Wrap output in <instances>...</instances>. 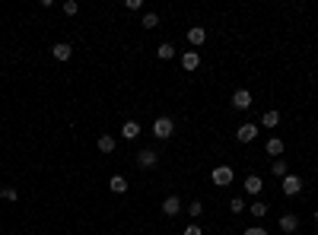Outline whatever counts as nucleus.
I'll list each match as a JSON object with an SVG mask.
<instances>
[{
    "label": "nucleus",
    "instance_id": "obj_25",
    "mask_svg": "<svg viewBox=\"0 0 318 235\" xmlns=\"http://www.w3.org/2000/svg\"><path fill=\"white\" fill-rule=\"evenodd\" d=\"M188 213H191V216H201V213H204V204H201V201H191V204H188Z\"/></svg>",
    "mask_w": 318,
    "mask_h": 235
},
{
    "label": "nucleus",
    "instance_id": "obj_1",
    "mask_svg": "<svg viewBox=\"0 0 318 235\" xmlns=\"http://www.w3.org/2000/svg\"><path fill=\"white\" fill-rule=\"evenodd\" d=\"M175 134V121L172 118H156V121H153V137L156 140H169Z\"/></svg>",
    "mask_w": 318,
    "mask_h": 235
},
{
    "label": "nucleus",
    "instance_id": "obj_4",
    "mask_svg": "<svg viewBox=\"0 0 318 235\" xmlns=\"http://www.w3.org/2000/svg\"><path fill=\"white\" fill-rule=\"evenodd\" d=\"M280 187H284L287 197H296V194H302V178H299V175H287Z\"/></svg>",
    "mask_w": 318,
    "mask_h": 235
},
{
    "label": "nucleus",
    "instance_id": "obj_13",
    "mask_svg": "<svg viewBox=\"0 0 318 235\" xmlns=\"http://www.w3.org/2000/svg\"><path fill=\"white\" fill-rule=\"evenodd\" d=\"M182 67L185 70H197V67H201V54H197V51H185L182 54Z\"/></svg>",
    "mask_w": 318,
    "mask_h": 235
},
{
    "label": "nucleus",
    "instance_id": "obj_19",
    "mask_svg": "<svg viewBox=\"0 0 318 235\" xmlns=\"http://www.w3.org/2000/svg\"><path fill=\"white\" fill-rule=\"evenodd\" d=\"M0 197H4V201H10V204H16V201H19V191H16V187H0Z\"/></svg>",
    "mask_w": 318,
    "mask_h": 235
},
{
    "label": "nucleus",
    "instance_id": "obj_12",
    "mask_svg": "<svg viewBox=\"0 0 318 235\" xmlns=\"http://www.w3.org/2000/svg\"><path fill=\"white\" fill-rule=\"evenodd\" d=\"M188 42H191L194 48H197V45H204V42H207V29H204V26H194V29H188Z\"/></svg>",
    "mask_w": 318,
    "mask_h": 235
},
{
    "label": "nucleus",
    "instance_id": "obj_23",
    "mask_svg": "<svg viewBox=\"0 0 318 235\" xmlns=\"http://www.w3.org/2000/svg\"><path fill=\"white\" fill-rule=\"evenodd\" d=\"M274 175H280V178H287V175H290V172H287V162H284V159H274Z\"/></svg>",
    "mask_w": 318,
    "mask_h": 235
},
{
    "label": "nucleus",
    "instance_id": "obj_27",
    "mask_svg": "<svg viewBox=\"0 0 318 235\" xmlns=\"http://www.w3.org/2000/svg\"><path fill=\"white\" fill-rule=\"evenodd\" d=\"M140 7H144V0H124V10H131V13L140 10Z\"/></svg>",
    "mask_w": 318,
    "mask_h": 235
},
{
    "label": "nucleus",
    "instance_id": "obj_16",
    "mask_svg": "<svg viewBox=\"0 0 318 235\" xmlns=\"http://www.w3.org/2000/svg\"><path fill=\"white\" fill-rule=\"evenodd\" d=\"M99 152H115V137L112 134H102L99 137Z\"/></svg>",
    "mask_w": 318,
    "mask_h": 235
},
{
    "label": "nucleus",
    "instance_id": "obj_3",
    "mask_svg": "<svg viewBox=\"0 0 318 235\" xmlns=\"http://www.w3.org/2000/svg\"><path fill=\"white\" fill-rule=\"evenodd\" d=\"M232 108H235V111L252 108V92H249V89H235V92H232Z\"/></svg>",
    "mask_w": 318,
    "mask_h": 235
},
{
    "label": "nucleus",
    "instance_id": "obj_24",
    "mask_svg": "<svg viewBox=\"0 0 318 235\" xmlns=\"http://www.w3.org/2000/svg\"><path fill=\"white\" fill-rule=\"evenodd\" d=\"M64 13H67V16H77V13H80V4H77V0H67V4H64Z\"/></svg>",
    "mask_w": 318,
    "mask_h": 235
},
{
    "label": "nucleus",
    "instance_id": "obj_2",
    "mask_svg": "<svg viewBox=\"0 0 318 235\" xmlns=\"http://www.w3.org/2000/svg\"><path fill=\"white\" fill-rule=\"evenodd\" d=\"M210 178H214V184H217V187H226V184H232L235 172H232L229 166H217L214 172H210Z\"/></svg>",
    "mask_w": 318,
    "mask_h": 235
},
{
    "label": "nucleus",
    "instance_id": "obj_26",
    "mask_svg": "<svg viewBox=\"0 0 318 235\" xmlns=\"http://www.w3.org/2000/svg\"><path fill=\"white\" fill-rule=\"evenodd\" d=\"M185 235H204V229L197 222H191V226H185Z\"/></svg>",
    "mask_w": 318,
    "mask_h": 235
},
{
    "label": "nucleus",
    "instance_id": "obj_15",
    "mask_svg": "<svg viewBox=\"0 0 318 235\" xmlns=\"http://www.w3.org/2000/svg\"><path fill=\"white\" fill-rule=\"evenodd\" d=\"M109 187H112V194H124L127 191V178H124V175H112Z\"/></svg>",
    "mask_w": 318,
    "mask_h": 235
},
{
    "label": "nucleus",
    "instance_id": "obj_8",
    "mask_svg": "<svg viewBox=\"0 0 318 235\" xmlns=\"http://www.w3.org/2000/svg\"><path fill=\"white\" fill-rule=\"evenodd\" d=\"M264 149H267V156L280 159V156H284V149H287V143H284V140H280V137H270L267 143H264Z\"/></svg>",
    "mask_w": 318,
    "mask_h": 235
},
{
    "label": "nucleus",
    "instance_id": "obj_6",
    "mask_svg": "<svg viewBox=\"0 0 318 235\" xmlns=\"http://www.w3.org/2000/svg\"><path fill=\"white\" fill-rule=\"evenodd\" d=\"M255 137H258V124H242V127H235V140H239V143H252Z\"/></svg>",
    "mask_w": 318,
    "mask_h": 235
},
{
    "label": "nucleus",
    "instance_id": "obj_14",
    "mask_svg": "<svg viewBox=\"0 0 318 235\" xmlns=\"http://www.w3.org/2000/svg\"><path fill=\"white\" fill-rule=\"evenodd\" d=\"M121 137H124V140H137V137H140V124H137V121H124V124H121Z\"/></svg>",
    "mask_w": 318,
    "mask_h": 235
},
{
    "label": "nucleus",
    "instance_id": "obj_5",
    "mask_svg": "<svg viewBox=\"0 0 318 235\" xmlns=\"http://www.w3.org/2000/svg\"><path fill=\"white\" fill-rule=\"evenodd\" d=\"M156 162H159V152H156V149H140V152H137V166H140V169H153Z\"/></svg>",
    "mask_w": 318,
    "mask_h": 235
},
{
    "label": "nucleus",
    "instance_id": "obj_28",
    "mask_svg": "<svg viewBox=\"0 0 318 235\" xmlns=\"http://www.w3.org/2000/svg\"><path fill=\"white\" fill-rule=\"evenodd\" d=\"M245 235H267V229H261V226H252V229H245Z\"/></svg>",
    "mask_w": 318,
    "mask_h": 235
},
{
    "label": "nucleus",
    "instance_id": "obj_20",
    "mask_svg": "<svg viewBox=\"0 0 318 235\" xmlns=\"http://www.w3.org/2000/svg\"><path fill=\"white\" fill-rule=\"evenodd\" d=\"M249 210H252V216H258V219H264V216H267V204H261V201H255Z\"/></svg>",
    "mask_w": 318,
    "mask_h": 235
},
{
    "label": "nucleus",
    "instance_id": "obj_11",
    "mask_svg": "<svg viewBox=\"0 0 318 235\" xmlns=\"http://www.w3.org/2000/svg\"><path fill=\"white\" fill-rule=\"evenodd\" d=\"M51 54H54V61H70V54H74V48H70L67 42H57L54 48H51Z\"/></svg>",
    "mask_w": 318,
    "mask_h": 235
},
{
    "label": "nucleus",
    "instance_id": "obj_7",
    "mask_svg": "<svg viewBox=\"0 0 318 235\" xmlns=\"http://www.w3.org/2000/svg\"><path fill=\"white\" fill-rule=\"evenodd\" d=\"M162 213H166V216H179V213H182V197L169 194L166 201H162Z\"/></svg>",
    "mask_w": 318,
    "mask_h": 235
},
{
    "label": "nucleus",
    "instance_id": "obj_9",
    "mask_svg": "<svg viewBox=\"0 0 318 235\" xmlns=\"http://www.w3.org/2000/svg\"><path fill=\"white\" fill-rule=\"evenodd\" d=\"M280 229H284L287 235H293L299 229V216L296 213H284V216H280Z\"/></svg>",
    "mask_w": 318,
    "mask_h": 235
},
{
    "label": "nucleus",
    "instance_id": "obj_17",
    "mask_svg": "<svg viewBox=\"0 0 318 235\" xmlns=\"http://www.w3.org/2000/svg\"><path fill=\"white\" fill-rule=\"evenodd\" d=\"M172 57H175V45L172 42H162L159 45V61H172Z\"/></svg>",
    "mask_w": 318,
    "mask_h": 235
},
{
    "label": "nucleus",
    "instance_id": "obj_22",
    "mask_svg": "<svg viewBox=\"0 0 318 235\" xmlns=\"http://www.w3.org/2000/svg\"><path fill=\"white\" fill-rule=\"evenodd\" d=\"M159 26V13H144V29H156Z\"/></svg>",
    "mask_w": 318,
    "mask_h": 235
},
{
    "label": "nucleus",
    "instance_id": "obj_10",
    "mask_svg": "<svg viewBox=\"0 0 318 235\" xmlns=\"http://www.w3.org/2000/svg\"><path fill=\"white\" fill-rule=\"evenodd\" d=\"M245 191L249 194H261L264 191V178L261 175H249V178H245Z\"/></svg>",
    "mask_w": 318,
    "mask_h": 235
},
{
    "label": "nucleus",
    "instance_id": "obj_18",
    "mask_svg": "<svg viewBox=\"0 0 318 235\" xmlns=\"http://www.w3.org/2000/svg\"><path fill=\"white\" fill-rule=\"evenodd\" d=\"M261 124H264V127H277V124H280V111H264V114H261Z\"/></svg>",
    "mask_w": 318,
    "mask_h": 235
},
{
    "label": "nucleus",
    "instance_id": "obj_21",
    "mask_svg": "<svg viewBox=\"0 0 318 235\" xmlns=\"http://www.w3.org/2000/svg\"><path fill=\"white\" fill-rule=\"evenodd\" d=\"M242 210H245V201H242V197H232V201H229V213H232V216H239Z\"/></svg>",
    "mask_w": 318,
    "mask_h": 235
}]
</instances>
